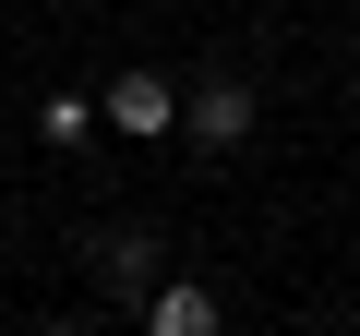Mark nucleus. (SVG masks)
<instances>
[{"label":"nucleus","instance_id":"1","mask_svg":"<svg viewBox=\"0 0 360 336\" xmlns=\"http://www.w3.org/2000/svg\"><path fill=\"white\" fill-rule=\"evenodd\" d=\"M144 336H217V288H193V276L144 288Z\"/></svg>","mask_w":360,"mask_h":336},{"label":"nucleus","instance_id":"2","mask_svg":"<svg viewBox=\"0 0 360 336\" xmlns=\"http://www.w3.org/2000/svg\"><path fill=\"white\" fill-rule=\"evenodd\" d=\"M108 120H120L132 144H156V132L180 120V108H168V72H120V84H108Z\"/></svg>","mask_w":360,"mask_h":336},{"label":"nucleus","instance_id":"3","mask_svg":"<svg viewBox=\"0 0 360 336\" xmlns=\"http://www.w3.org/2000/svg\"><path fill=\"white\" fill-rule=\"evenodd\" d=\"M193 144H217V156H229V144H252V84H229V72H217V84L193 96Z\"/></svg>","mask_w":360,"mask_h":336},{"label":"nucleus","instance_id":"4","mask_svg":"<svg viewBox=\"0 0 360 336\" xmlns=\"http://www.w3.org/2000/svg\"><path fill=\"white\" fill-rule=\"evenodd\" d=\"M84 120H96L84 96H49V108H37V132H49V144H84Z\"/></svg>","mask_w":360,"mask_h":336},{"label":"nucleus","instance_id":"5","mask_svg":"<svg viewBox=\"0 0 360 336\" xmlns=\"http://www.w3.org/2000/svg\"><path fill=\"white\" fill-rule=\"evenodd\" d=\"M49 336H72V324H49Z\"/></svg>","mask_w":360,"mask_h":336},{"label":"nucleus","instance_id":"6","mask_svg":"<svg viewBox=\"0 0 360 336\" xmlns=\"http://www.w3.org/2000/svg\"><path fill=\"white\" fill-rule=\"evenodd\" d=\"M348 60H360V49H348Z\"/></svg>","mask_w":360,"mask_h":336}]
</instances>
